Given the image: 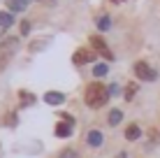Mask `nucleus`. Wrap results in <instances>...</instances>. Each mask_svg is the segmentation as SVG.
Listing matches in <instances>:
<instances>
[{
    "label": "nucleus",
    "instance_id": "423d86ee",
    "mask_svg": "<svg viewBox=\"0 0 160 158\" xmlns=\"http://www.w3.org/2000/svg\"><path fill=\"white\" fill-rule=\"evenodd\" d=\"M86 142L91 144V146H102V142H104V135L100 133V130H91V133L86 135Z\"/></svg>",
    "mask_w": 160,
    "mask_h": 158
},
{
    "label": "nucleus",
    "instance_id": "6ab92c4d",
    "mask_svg": "<svg viewBox=\"0 0 160 158\" xmlns=\"http://www.w3.org/2000/svg\"><path fill=\"white\" fill-rule=\"evenodd\" d=\"M116 158H125V154H118V156H116Z\"/></svg>",
    "mask_w": 160,
    "mask_h": 158
},
{
    "label": "nucleus",
    "instance_id": "dca6fc26",
    "mask_svg": "<svg viewBox=\"0 0 160 158\" xmlns=\"http://www.w3.org/2000/svg\"><path fill=\"white\" fill-rule=\"evenodd\" d=\"M21 100H23V102H35V95H32V93H26V91H21Z\"/></svg>",
    "mask_w": 160,
    "mask_h": 158
},
{
    "label": "nucleus",
    "instance_id": "f03ea898",
    "mask_svg": "<svg viewBox=\"0 0 160 158\" xmlns=\"http://www.w3.org/2000/svg\"><path fill=\"white\" fill-rule=\"evenodd\" d=\"M135 74H137L142 81H153V79L158 77L156 70L148 68V63H144V61H137V63H135Z\"/></svg>",
    "mask_w": 160,
    "mask_h": 158
},
{
    "label": "nucleus",
    "instance_id": "39448f33",
    "mask_svg": "<svg viewBox=\"0 0 160 158\" xmlns=\"http://www.w3.org/2000/svg\"><path fill=\"white\" fill-rule=\"evenodd\" d=\"M44 102H47V105H63L65 95L58 93V91H49V93H44Z\"/></svg>",
    "mask_w": 160,
    "mask_h": 158
},
{
    "label": "nucleus",
    "instance_id": "f257e3e1",
    "mask_svg": "<svg viewBox=\"0 0 160 158\" xmlns=\"http://www.w3.org/2000/svg\"><path fill=\"white\" fill-rule=\"evenodd\" d=\"M109 89L107 86H102L100 81H93L91 86L86 89V105L88 107H93V110H98V107H102V105H107V100H109Z\"/></svg>",
    "mask_w": 160,
    "mask_h": 158
},
{
    "label": "nucleus",
    "instance_id": "f3484780",
    "mask_svg": "<svg viewBox=\"0 0 160 158\" xmlns=\"http://www.w3.org/2000/svg\"><path fill=\"white\" fill-rule=\"evenodd\" d=\"M109 93H112V95H118V93H121L118 84H112V86H109Z\"/></svg>",
    "mask_w": 160,
    "mask_h": 158
},
{
    "label": "nucleus",
    "instance_id": "1a4fd4ad",
    "mask_svg": "<svg viewBox=\"0 0 160 158\" xmlns=\"http://www.w3.org/2000/svg\"><path fill=\"white\" fill-rule=\"evenodd\" d=\"M107 121H109V126H118V123L123 121V112H121V110H112Z\"/></svg>",
    "mask_w": 160,
    "mask_h": 158
},
{
    "label": "nucleus",
    "instance_id": "ddd939ff",
    "mask_svg": "<svg viewBox=\"0 0 160 158\" xmlns=\"http://www.w3.org/2000/svg\"><path fill=\"white\" fill-rule=\"evenodd\" d=\"M107 63H98L95 68H93V74H95V77H104V74H107Z\"/></svg>",
    "mask_w": 160,
    "mask_h": 158
},
{
    "label": "nucleus",
    "instance_id": "20e7f679",
    "mask_svg": "<svg viewBox=\"0 0 160 158\" xmlns=\"http://www.w3.org/2000/svg\"><path fill=\"white\" fill-rule=\"evenodd\" d=\"M74 65H81V63H91V61H95V54L93 51H88V49H79V51L74 54Z\"/></svg>",
    "mask_w": 160,
    "mask_h": 158
},
{
    "label": "nucleus",
    "instance_id": "4468645a",
    "mask_svg": "<svg viewBox=\"0 0 160 158\" xmlns=\"http://www.w3.org/2000/svg\"><path fill=\"white\" fill-rule=\"evenodd\" d=\"M109 26H112V23H109V16L98 19V28H100V30H109Z\"/></svg>",
    "mask_w": 160,
    "mask_h": 158
},
{
    "label": "nucleus",
    "instance_id": "0eeeda50",
    "mask_svg": "<svg viewBox=\"0 0 160 158\" xmlns=\"http://www.w3.org/2000/svg\"><path fill=\"white\" fill-rule=\"evenodd\" d=\"M139 135H142V130L137 123H130L128 128H125V140H130V142H135V140H139Z\"/></svg>",
    "mask_w": 160,
    "mask_h": 158
},
{
    "label": "nucleus",
    "instance_id": "6e6552de",
    "mask_svg": "<svg viewBox=\"0 0 160 158\" xmlns=\"http://www.w3.org/2000/svg\"><path fill=\"white\" fill-rule=\"evenodd\" d=\"M30 0H7V7L12 9V12H23L26 7H28Z\"/></svg>",
    "mask_w": 160,
    "mask_h": 158
},
{
    "label": "nucleus",
    "instance_id": "aec40b11",
    "mask_svg": "<svg viewBox=\"0 0 160 158\" xmlns=\"http://www.w3.org/2000/svg\"><path fill=\"white\" fill-rule=\"evenodd\" d=\"M112 3H123V0H112Z\"/></svg>",
    "mask_w": 160,
    "mask_h": 158
},
{
    "label": "nucleus",
    "instance_id": "7ed1b4c3",
    "mask_svg": "<svg viewBox=\"0 0 160 158\" xmlns=\"http://www.w3.org/2000/svg\"><path fill=\"white\" fill-rule=\"evenodd\" d=\"M91 44H93V47H95V49H98V51H100V54H102V56H104V58H107V61H112V58H114V54H112V51H109V47H107V44H104V40H102V37H98V35H93V37H91Z\"/></svg>",
    "mask_w": 160,
    "mask_h": 158
},
{
    "label": "nucleus",
    "instance_id": "a211bd4d",
    "mask_svg": "<svg viewBox=\"0 0 160 158\" xmlns=\"http://www.w3.org/2000/svg\"><path fill=\"white\" fill-rule=\"evenodd\" d=\"M28 30H30V23H28V21H23V23H21V33L28 35Z\"/></svg>",
    "mask_w": 160,
    "mask_h": 158
},
{
    "label": "nucleus",
    "instance_id": "9b49d317",
    "mask_svg": "<svg viewBox=\"0 0 160 158\" xmlns=\"http://www.w3.org/2000/svg\"><path fill=\"white\" fill-rule=\"evenodd\" d=\"M14 23V14L12 12H0V26L2 28H9Z\"/></svg>",
    "mask_w": 160,
    "mask_h": 158
},
{
    "label": "nucleus",
    "instance_id": "9d476101",
    "mask_svg": "<svg viewBox=\"0 0 160 158\" xmlns=\"http://www.w3.org/2000/svg\"><path fill=\"white\" fill-rule=\"evenodd\" d=\"M56 135L58 137H70V135H72V126H70V123H58L56 126Z\"/></svg>",
    "mask_w": 160,
    "mask_h": 158
},
{
    "label": "nucleus",
    "instance_id": "f8f14e48",
    "mask_svg": "<svg viewBox=\"0 0 160 158\" xmlns=\"http://www.w3.org/2000/svg\"><path fill=\"white\" fill-rule=\"evenodd\" d=\"M137 89H139V86H137L135 81H130V84L125 86V100H132V95L137 93Z\"/></svg>",
    "mask_w": 160,
    "mask_h": 158
},
{
    "label": "nucleus",
    "instance_id": "2eb2a0df",
    "mask_svg": "<svg viewBox=\"0 0 160 158\" xmlns=\"http://www.w3.org/2000/svg\"><path fill=\"white\" fill-rule=\"evenodd\" d=\"M60 158H79V154H77V151H72V149H65L63 154H60Z\"/></svg>",
    "mask_w": 160,
    "mask_h": 158
}]
</instances>
